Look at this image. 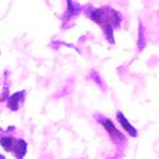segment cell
<instances>
[{"label": "cell", "instance_id": "7", "mask_svg": "<svg viewBox=\"0 0 159 159\" xmlns=\"http://www.w3.org/2000/svg\"><path fill=\"white\" fill-rule=\"evenodd\" d=\"M0 159H5V158H4V155H1V154H0Z\"/></svg>", "mask_w": 159, "mask_h": 159}, {"label": "cell", "instance_id": "2", "mask_svg": "<svg viewBox=\"0 0 159 159\" xmlns=\"http://www.w3.org/2000/svg\"><path fill=\"white\" fill-rule=\"evenodd\" d=\"M0 144L6 152L14 153V155L17 159H22L24 155L26 154L27 144L22 139H17L12 135H1L0 137Z\"/></svg>", "mask_w": 159, "mask_h": 159}, {"label": "cell", "instance_id": "1", "mask_svg": "<svg viewBox=\"0 0 159 159\" xmlns=\"http://www.w3.org/2000/svg\"><path fill=\"white\" fill-rule=\"evenodd\" d=\"M88 16H91V19L94 22H97L98 25L102 26L106 35H108V31L112 35V29L118 27L120 25V15L111 7L96 9L93 11L88 12Z\"/></svg>", "mask_w": 159, "mask_h": 159}, {"label": "cell", "instance_id": "3", "mask_svg": "<svg viewBox=\"0 0 159 159\" xmlns=\"http://www.w3.org/2000/svg\"><path fill=\"white\" fill-rule=\"evenodd\" d=\"M98 119V122L103 125V128L106 129V132L108 133V135L111 137V139H112V142L114 143V144H117V145H123V144H125V142H127V139H125V137L113 125V123L108 119V118H106V117H103V116H96Z\"/></svg>", "mask_w": 159, "mask_h": 159}, {"label": "cell", "instance_id": "4", "mask_svg": "<svg viewBox=\"0 0 159 159\" xmlns=\"http://www.w3.org/2000/svg\"><path fill=\"white\" fill-rule=\"evenodd\" d=\"M25 99V91H21V92H16L14 93L12 96L9 97V102H7V107L12 111H17L20 104L24 102Z\"/></svg>", "mask_w": 159, "mask_h": 159}, {"label": "cell", "instance_id": "6", "mask_svg": "<svg viewBox=\"0 0 159 159\" xmlns=\"http://www.w3.org/2000/svg\"><path fill=\"white\" fill-rule=\"evenodd\" d=\"M139 37H140V40H138V42L140 41V43H138V47H139V50H142V48L144 47V43H145V42H144V41H145V40H144V32H143V27H142V26H140V29H139Z\"/></svg>", "mask_w": 159, "mask_h": 159}, {"label": "cell", "instance_id": "5", "mask_svg": "<svg viewBox=\"0 0 159 159\" xmlns=\"http://www.w3.org/2000/svg\"><path fill=\"white\" fill-rule=\"evenodd\" d=\"M117 118H118V122L120 123V125L132 135V137H137V130L134 129V127L125 119V117L123 116L122 112H117Z\"/></svg>", "mask_w": 159, "mask_h": 159}]
</instances>
